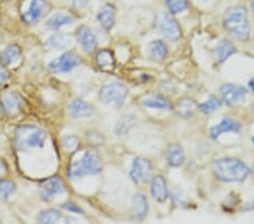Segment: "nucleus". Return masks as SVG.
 I'll use <instances>...</instances> for the list:
<instances>
[{"instance_id": "1", "label": "nucleus", "mask_w": 254, "mask_h": 224, "mask_svg": "<svg viewBox=\"0 0 254 224\" xmlns=\"http://www.w3.org/2000/svg\"><path fill=\"white\" fill-rule=\"evenodd\" d=\"M224 27L236 40L245 42L251 35L248 10L244 6H233L225 11Z\"/></svg>"}, {"instance_id": "2", "label": "nucleus", "mask_w": 254, "mask_h": 224, "mask_svg": "<svg viewBox=\"0 0 254 224\" xmlns=\"http://www.w3.org/2000/svg\"><path fill=\"white\" fill-rule=\"evenodd\" d=\"M217 179L224 182H242L250 176L249 166L239 158L224 157L214 162Z\"/></svg>"}, {"instance_id": "3", "label": "nucleus", "mask_w": 254, "mask_h": 224, "mask_svg": "<svg viewBox=\"0 0 254 224\" xmlns=\"http://www.w3.org/2000/svg\"><path fill=\"white\" fill-rule=\"evenodd\" d=\"M47 140V133L36 126H22L16 129L15 145L18 150L42 148Z\"/></svg>"}, {"instance_id": "4", "label": "nucleus", "mask_w": 254, "mask_h": 224, "mask_svg": "<svg viewBox=\"0 0 254 224\" xmlns=\"http://www.w3.org/2000/svg\"><path fill=\"white\" fill-rule=\"evenodd\" d=\"M102 170L101 158L95 152L87 150L79 161L73 162L69 166L68 174L70 178L80 179L88 174H97Z\"/></svg>"}, {"instance_id": "5", "label": "nucleus", "mask_w": 254, "mask_h": 224, "mask_svg": "<svg viewBox=\"0 0 254 224\" xmlns=\"http://www.w3.org/2000/svg\"><path fill=\"white\" fill-rule=\"evenodd\" d=\"M128 95V88L120 81H112L102 86L98 93V99L102 103L121 108Z\"/></svg>"}, {"instance_id": "6", "label": "nucleus", "mask_w": 254, "mask_h": 224, "mask_svg": "<svg viewBox=\"0 0 254 224\" xmlns=\"http://www.w3.org/2000/svg\"><path fill=\"white\" fill-rule=\"evenodd\" d=\"M156 26L159 33L165 36L172 42H176L181 39L182 30L178 20L173 16L167 13H161L157 15Z\"/></svg>"}, {"instance_id": "7", "label": "nucleus", "mask_w": 254, "mask_h": 224, "mask_svg": "<svg viewBox=\"0 0 254 224\" xmlns=\"http://www.w3.org/2000/svg\"><path fill=\"white\" fill-rule=\"evenodd\" d=\"M151 174H153V165L149 160L145 157H134L132 162V166L130 170V177L133 182L137 185H143L151 180Z\"/></svg>"}, {"instance_id": "8", "label": "nucleus", "mask_w": 254, "mask_h": 224, "mask_svg": "<svg viewBox=\"0 0 254 224\" xmlns=\"http://www.w3.org/2000/svg\"><path fill=\"white\" fill-rule=\"evenodd\" d=\"M223 101L229 107H234L245 101L248 95V89L239 84H224L219 89Z\"/></svg>"}, {"instance_id": "9", "label": "nucleus", "mask_w": 254, "mask_h": 224, "mask_svg": "<svg viewBox=\"0 0 254 224\" xmlns=\"http://www.w3.org/2000/svg\"><path fill=\"white\" fill-rule=\"evenodd\" d=\"M81 64V59L78 55L73 54V52H64L58 58L52 60L49 68L55 74H64V73L71 72L73 68L79 66Z\"/></svg>"}, {"instance_id": "10", "label": "nucleus", "mask_w": 254, "mask_h": 224, "mask_svg": "<svg viewBox=\"0 0 254 224\" xmlns=\"http://www.w3.org/2000/svg\"><path fill=\"white\" fill-rule=\"evenodd\" d=\"M50 10V3L47 0H32L31 5L25 14L23 15V19L26 24H35L42 19Z\"/></svg>"}, {"instance_id": "11", "label": "nucleus", "mask_w": 254, "mask_h": 224, "mask_svg": "<svg viewBox=\"0 0 254 224\" xmlns=\"http://www.w3.org/2000/svg\"><path fill=\"white\" fill-rule=\"evenodd\" d=\"M64 191H65L64 183L58 177L48 179V180L43 181L42 185L40 186L41 196H42L44 199H47V201L58 196V195L64 194Z\"/></svg>"}, {"instance_id": "12", "label": "nucleus", "mask_w": 254, "mask_h": 224, "mask_svg": "<svg viewBox=\"0 0 254 224\" xmlns=\"http://www.w3.org/2000/svg\"><path fill=\"white\" fill-rule=\"evenodd\" d=\"M76 38L81 48L84 49V51L87 52V54H92L96 49L97 39L88 26L84 25L78 27V30L76 32Z\"/></svg>"}, {"instance_id": "13", "label": "nucleus", "mask_w": 254, "mask_h": 224, "mask_svg": "<svg viewBox=\"0 0 254 224\" xmlns=\"http://www.w3.org/2000/svg\"><path fill=\"white\" fill-rule=\"evenodd\" d=\"M241 124L232 118H224L218 125L210 128V136L212 140H218V138L225 133H240Z\"/></svg>"}, {"instance_id": "14", "label": "nucleus", "mask_w": 254, "mask_h": 224, "mask_svg": "<svg viewBox=\"0 0 254 224\" xmlns=\"http://www.w3.org/2000/svg\"><path fill=\"white\" fill-rule=\"evenodd\" d=\"M198 109L199 104L191 97H182L176 102L175 105L176 115L184 118V119H189V118L193 117Z\"/></svg>"}, {"instance_id": "15", "label": "nucleus", "mask_w": 254, "mask_h": 224, "mask_svg": "<svg viewBox=\"0 0 254 224\" xmlns=\"http://www.w3.org/2000/svg\"><path fill=\"white\" fill-rule=\"evenodd\" d=\"M151 196H153L158 203L166 202L169 198V187L165 178L163 176H155L151 179V188H150Z\"/></svg>"}, {"instance_id": "16", "label": "nucleus", "mask_w": 254, "mask_h": 224, "mask_svg": "<svg viewBox=\"0 0 254 224\" xmlns=\"http://www.w3.org/2000/svg\"><path fill=\"white\" fill-rule=\"evenodd\" d=\"M149 210L148 199L143 194L138 193L132 198V204H131V214L133 219L142 220L146 218L147 213Z\"/></svg>"}, {"instance_id": "17", "label": "nucleus", "mask_w": 254, "mask_h": 224, "mask_svg": "<svg viewBox=\"0 0 254 224\" xmlns=\"http://www.w3.org/2000/svg\"><path fill=\"white\" fill-rule=\"evenodd\" d=\"M166 161L169 163L170 166L173 168H179V166L183 165L184 161H186V154H184V149L181 144L174 143L171 144L166 149Z\"/></svg>"}, {"instance_id": "18", "label": "nucleus", "mask_w": 254, "mask_h": 224, "mask_svg": "<svg viewBox=\"0 0 254 224\" xmlns=\"http://www.w3.org/2000/svg\"><path fill=\"white\" fill-rule=\"evenodd\" d=\"M69 111L73 118H88L93 116L94 109L84 100L75 99L69 105Z\"/></svg>"}, {"instance_id": "19", "label": "nucleus", "mask_w": 254, "mask_h": 224, "mask_svg": "<svg viewBox=\"0 0 254 224\" xmlns=\"http://www.w3.org/2000/svg\"><path fill=\"white\" fill-rule=\"evenodd\" d=\"M97 20L104 30H111L114 26V23H116V8L112 5H105L102 7L97 14Z\"/></svg>"}, {"instance_id": "20", "label": "nucleus", "mask_w": 254, "mask_h": 224, "mask_svg": "<svg viewBox=\"0 0 254 224\" xmlns=\"http://www.w3.org/2000/svg\"><path fill=\"white\" fill-rule=\"evenodd\" d=\"M24 104L23 97L17 92H8L2 97V105L7 112L15 113L22 109Z\"/></svg>"}, {"instance_id": "21", "label": "nucleus", "mask_w": 254, "mask_h": 224, "mask_svg": "<svg viewBox=\"0 0 254 224\" xmlns=\"http://www.w3.org/2000/svg\"><path fill=\"white\" fill-rule=\"evenodd\" d=\"M216 54H217V57H218L219 63L223 64L229 58V57L236 54V48L234 47V44H233L231 41L223 39L216 48Z\"/></svg>"}, {"instance_id": "22", "label": "nucleus", "mask_w": 254, "mask_h": 224, "mask_svg": "<svg viewBox=\"0 0 254 224\" xmlns=\"http://www.w3.org/2000/svg\"><path fill=\"white\" fill-rule=\"evenodd\" d=\"M149 55L153 59L163 61L169 55V48L162 40H155L149 43Z\"/></svg>"}, {"instance_id": "23", "label": "nucleus", "mask_w": 254, "mask_h": 224, "mask_svg": "<svg viewBox=\"0 0 254 224\" xmlns=\"http://www.w3.org/2000/svg\"><path fill=\"white\" fill-rule=\"evenodd\" d=\"M97 66L103 71H112L116 67V59L111 50H101L96 55Z\"/></svg>"}, {"instance_id": "24", "label": "nucleus", "mask_w": 254, "mask_h": 224, "mask_svg": "<svg viewBox=\"0 0 254 224\" xmlns=\"http://www.w3.org/2000/svg\"><path fill=\"white\" fill-rule=\"evenodd\" d=\"M20 56H22V49L17 44H10L6 49H3L1 55H0V60L3 65H11L15 61H17Z\"/></svg>"}, {"instance_id": "25", "label": "nucleus", "mask_w": 254, "mask_h": 224, "mask_svg": "<svg viewBox=\"0 0 254 224\" xmlns=\"http://www.w3.org/2000/svg\"><path fill=\"white\" fill-rule=\"evenodd\" d=\"M143 105L147 108L150 109H158V110H166V111H170V110L173 109V105H172L171 102L162 95H155V96H149L143 101Z\"/></svg>"}, {"instance_id": "26", "label": "nucleus", "mask_w": 254, "mask_h": 224, "mask_svg": "<svg viewBox=\"0 0 254 224\" xmlns=\"http://www.w3.org/2000/svg\"><path fill=\"white\" fill-rule=\"evenodd\" d=\"M47 44L53 49L64 50L71 44V36L65 33H55L48 39Z\"/></svg>"}, {"instance_id": "27", "label": "nucleus", "mask_w": 254, "mask_h": 224, "mask_svg": "<svg viewBox=\"0 0 254 224\" xmlns=\"http://www.w3.org/2000/svg\"><path fill=\"white\" fill-rule=\"evenodd\" d=\"M136 117L133 115H126L121 117L120 119L118 120L116 127H114V132L118 136L126 135L127 133H129V130L136 125Z\"/></svg>"}, {"instance_id": "28", "label": "nucleus", "mask_w": 254, "mask_h": 224, "mask_svg": "<svg viewBox=\"0 0 254 224\" xmlns=\"http://www.w3.org/2000/svg\"><path fill=\"white\" fill-rule=\"evenodd\" d=\"M220 108H222V101L216 96H210L207 101L199 104V110L204 115H211Z\"/></svg>"}, {"instance_id": "29", "label": "nucleus", "mask_w": 254, "mask_h": 224, "mask_svg": "<svg viewBox=\"0 0 254 224\" xmlns=\"http://www.w3.org/2000/svg\"><path fill=\"white\" fill-rule=\"evenodd\" d=\"M72 22H73V18L71 17V16L57 13V14L53 15L50 19H49L48 25L50 26L51 28L58 30V28L63 27L64 25H68V24H71Z\"/></svg>"}, {"instance_id": "30", "label": "nucleus", "mask_w": 254, "mask_h": 224, "mask_svg": "<svg viewBox=\"0 0 254 224\" xmlns=\"http://www.w3.org/2000/svg\"><path fill=\"white\" fill-rule=\"evenodd\" d=\"M60 219H61V214L59 211L47 210V211L41 212L38 218V221L40 223H56L58 222Z\"/></svg>"}, {"instance_id": "31", "label": "nucleus", "mask_w": 254, "mask_h": 224, "mask_svg": "<svg viewBox=\"0 0 254 224\" xmlns=\"http://www.w3.org/2000/svg\"><path fill=\"white\" fill-rule=\"evenodd\" d=\"M166 5L172 15L182 13L189 7L188 0H166Z\"/></svg>"}, {"instance_id": "32", "label": "nucleus", "mask_w": 254, "mask_h": 224, "mask_svg": "<svg viewBox=\"0 0 254 224\" xmlns=\"http://www.w3.org/2000/svg\"><path fill=\"white\" fill-rule=\"evenodd\" d=\"M16 186L9 180H0V198L7 199L14 193Z\"/></svg>"}, {"instance_id": "33", "label": "nucleus", "mask_w": 254, "mask_h": 224, "mask_svg": "<svg viewBox=\"0 0 254 224\" xmlns=\"http://www.w3.org/2000/svg\"><path fill=\"white\" fill-rule=\"evenodd\" d=\"M63 146L67 152H73L79 148V140L76 136H65L63 140Z\"/></svg>"}, {"instance_id": "34", "label": "nucleus", "mask_w": 254, "mask_h": 224, "mask_svg": "<svg viewBox=\"0 0 254 224\" xmlns=\"http://www.w3.org/2000/svg\"><path fill=\"white\" fill-rule=\"evenodd\" d=\"M64 207L65 210H68L69 212H72V213H80L81 214L84 212L78 205H76L75 203H65Z\"/></svg>"}, {"instance_id": "35", "label": "nucleus", "mask_w": 254, "mask_h": 224, "mask_svg": "<svg viewBox=\"0 0 254 224\" xmlns=\"http://www.w3.org/2000/svg\"><path fill=\"white\" fill-rule=\"evenodd\" d=\"M8 77H9V73H8L3 67H0V84L5 83L8 79Z\"/></svg>"}, {"instance_id": "36", "label": "nucleus", "mask_w": 254, "mask_h": 224, "mask_svg": "<svg viewBox=\"0 0 254 224\" xmlns=\"http://www.w3.org/2000/svg\"><path fill=\"white\" fill-rule=\"evenodd\" d=\"M73 5L76 8H84L87 5V0H73Z\"/></svg>"}, {"instance_id": "37", "label": "nucleus", "mask_w": 254, "mask_h": 224, "mask_svg": "<svg viewBox=\"0 0 254 224\" xmlns=\"http://www.w3.org/2000/svg\"><path fill=\"white\" fill-rule=\"evenodd\" d=\"M6 172H7L6 163L2 162V161H0V178H1Z\"/></svg>"}, {"instance_id": "38", "label": "nucleus", "mask_w": 254, "mask_h": 224, "mask_svg": "<svg viewBox=\"0 0 254 224\" xmlns=\"http://www.w3.org/2000/svg\"><path fill=\"white\" fill-rule=\"evenodd\" d=\"M5 112H6V110H5V108H3L2 102H0V120H1V118L3 117V113Z\"/></svg>"}, {"instance_id": "39", "label": "nucleus", "mask_w": 254, "mask_h": 224, "mask_svg": "<svg viewBox=\"0 0 254 224\" xmlns=\"http://www.w3.org/2000/svg\"><path fill=\"white\" fill-rule=\"evenodd\" d=\"M249 85H250V87H251L252 92H253V94H254V78H253V79H251V80H250Z\"/></svg>"}, {"instance_id": "40", "label": "nucleus", "mask_w": 254, "mask_h": 224, "mask_svg": "<svg viewBox=\"0 0 254 224\" xmlns=\"http://www.w3.org/2000/svg\"><path fill=\"white\" fill-rule=\"evenodd\" d=\"M251 7H252V10L254 11V0H252V2H251Z\"/></svg>"}, {"instance_id": "41", "label": "nucleus", "mask_w": 254, "mask_h": 224, "mask_svg": "<svg viewBox=\"0 0 254 224\" xmlns=\"http://www.w3.org/2000/svg\"><path fill=\"white\" fill-rule=\"evenodd\" d=\"M252 174L254 176V166H253V171H252Z\"/></svg>"}, {"instance_id": "42", "label": "nucleus", "mask_w": 254, "mask_h": 224, "mask_svg": "<svg viewBox=\"0 0 254 224\" xmlns=\"http://www.w3.org/2000/svg\"><path fill=\"white\" fill-rule=\"evenodd\" d=\"M252 142H253V143H254V137H253V138H252Z\"/></svg>"}, {"instance_id": "43", "label": "nucleus", "mask_w": 254, "mask_h": 224, "mask_svg": "<svg viewBox=\"0 0 254 224\" xmlns=\"http://www.w3.org/2000/svg\"><path fill=\"white\" fill-rule=\"evenodd\" d=\"M253 110H254V108H253Z\"/></svg>"}]
</instances>
